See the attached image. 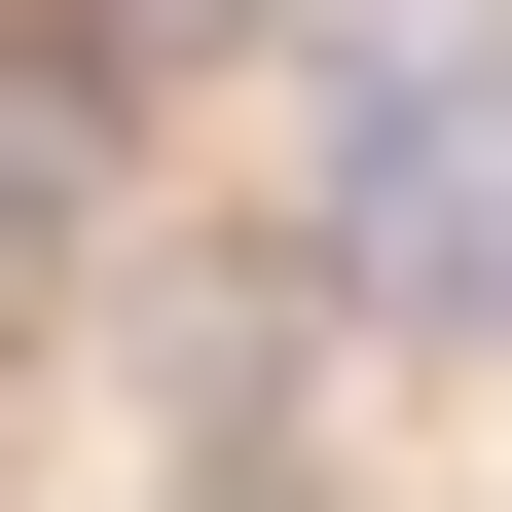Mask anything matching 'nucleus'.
Returning <instances> with one entry per match:
<instances>
[{"label": "nucleus", "instance_id": "nucleus-1", "mask_svg": "<svg viewBox=\"0 0 512 512\" xmlns=\"http://www.w3.org/2000/svg\"><path fill=\"white\" fill-rule=\"evenodd\" d=\"M366 293H403V330H512V110H476V147H403V183H366Z\"/></svg>", "mask_w": 512, "mask_h": 512}]
</instances>
